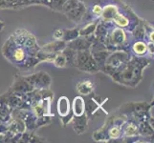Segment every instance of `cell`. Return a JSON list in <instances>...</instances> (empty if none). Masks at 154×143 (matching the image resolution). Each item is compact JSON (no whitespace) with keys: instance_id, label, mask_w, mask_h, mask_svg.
I'll use <instances>...</instances> for the list:
<instances>
[{"instance_id":"33","label":"cell","mask_w":154,"mask_h":143,"mask_svg":"<svg viewBox=\"0 0 154 143\" xmlns=\"http://www.w3.org/2000/svg\"><path fill=\"white\" fill-rule=\"evenodd\" d=\"M43 0H34V3L35 4H42Z\"/></svg>"},{"instance_id":"32","label":"cell","mask_w":154,"mask_h":143,"mask_svg":"<svg viewBox=\"0 0 154 143\" xmlns=\"http://www.w3.org/2000/svg\"><path fill=\"white\" fill-rule=\"evenodd\" d=\"M5 27V24L2 22V21H0V31H2Z\"/></svg>"},{"instance_id":"20","label":"cell","mask_w":154,"mask_h":143,"mask_svg":"<svg viewBox=\"0 0 154 143\" xmlns=\"http://www.w3.org/2000/svg\"><path fill=\"white\" fill-rule=\"evenodd\" d=\"M79 2V0H66V2L63 4V6L61 8V12H63L64 13H68L69 10L76 8L78 6Z\"/></svg>"},{"instance_id":"22","label":"cell","mask_w":154,"mask_h":143,"mask_svg":"<svg viewBox=\"0 0 154 143\" xmlns=\"http://www.w3.org/2000/svg\"><path fill=\"white\" fill-rule=\"evenodd\" d=\"M139 132H141V134L143 135H151L153 134V127L149 123H147L146 121H144L140 126Z\"/></svg>"},{"instance_id":"27","label":"cell","mask_w":154,"mask_h":143,"mask_svg":"<svg viewBox=\"0 0 154 143\" xmlns=\"http://www.w3.org/2000/svg\"><path fill=\"white\" fill-rule=\"evenodd\" d=\"M65 2H66V0H53L50 8L55 10H61L63 4Z\"/></svg>"},{"instance_id":"34","label":"cell","mask_w":154,"mask_h":143,"mask_svg":"<svg viewBox=\"0 0 154 143\" xmlns=\"http://www.w3.org/2000/svg\"><path fill=\"white\" fill-rule=\"evenodd\" d=\"M79 1H87V0H79Z\"/></svg>"},{"instance_id":"17","label":"cell","mask_w":154,"mask_h":143,"mask_svg":"<svg viewBox=\"0 0 154 143\" xmlns=\"http://www.w3.org/2000/svg\"><path fill=\"white\" fill-rule=\"evenodd\" d=\"M96 27H97V22L89 23L84 28L79 30V34L81 36H86L89 34H92L95 31V30H96Z\"/></svg>"},{"instance_id":"3","label":"cell","mask_w":154,"mask_h":143,"mask_svg":"<svg viewBox=\"0 0 154 143\" xmlns=\"http://www.w3.org/2000/svg\"><path fill=\"white\" fill-rule=\"evenodd\" d=\"M85 12H86L85 6H84L82 2L79 1L76 8H74L73 10H69V12L66 13L65 14H66L68 19L74 21V22H79V21L83 19Z\"/></svg>"},{"instance_id":"9","label":"cell","mask_w":154,"mask_h":143,"mask_svg":"<svg viewBox=\"0 0 154 143\" xmlns=\"http://www.w3.org/2000/svg\"><path fill=\"white\" fill-rule=\"evenodd\" d=\"M94 89H95L94 83L90 80H83V81H81L77 84L78 92L83 95L91 94V93L94 91Z\"/></svg>"},{"instance_id":"5","label":"cell","mask_w":154,"mask_h":143,"mask_svg":"<svg viewBox=\"0 0 154 143\" xmlns=\"http://www.w3.org/2000/svg\"><path fill=\"white\" fill-rule=\"evenodd\" d=\"M67 43L63 40H57L54 42L45 45L44 47H42L39 51L43 52H49V54H57V52H62V50L66 47Z\"/></svg>"},{"instance_id":"11","label":"cell","mask_w":154,"mask_h":143,"mask_svg":"<svg viewBox=\"0 0 154 143\" xmlns=\"http://www.w3.org/2000/svg\"><path fill=\"white\" fill-rule=\"evenodd\" d=\"M79 70L87 73H97L100 69L96 60L94 59V57L92 55H90L86 59V61L82 64V66L79 68Z\"/></svg>"},{"instance_id":"8","label":"cell","mask_w":154,"mask_h":143,"mask_svg":"<svg viewBox=\"0 0 154 143\" xmlns=\"http://www.w3.org/2000/svg\"><path fill=\"white\" fill-rule=\"evenodd\" d=\"M72 110L75 116L85 114V103H84V99L82 97H77L74 98Z\"/></svg>"},{"instance_id":"14","label":"cell","mask_w":154,"mask_h":143,"mask_svg":"<svg viewBox=\"0 0 154 143\" xmlns=\"http://www.w3.org/2000/svg\"><path fill=\"white\" fill-rule=\"evenodd\" d=\"M93 57H94V59L96 60L97 64L99 66V69H102L104 66L106 58L108 57V52H106V51L99 50L97 52H93Z\"/></svg>"},{"instance_id":"12","label":"cell","mask_w":154,"mask_h":143,"mask_svg":"<svg viewBox=\"0 0 154 143\" xmlns=\"http://www.w3.org/2000/svg\"><path fill=\"white\" fill-rule=\"evenodd\" d=\"M119 13V10L117 8V6H114V5H107L105 6L103 10H102V17L104 20H110L113 19L117 14Z\"/></svg>"},{"instance_id":"6","label":"cell","mask_w":154,"mask_h":143,"mask_svg":"<svg viewBox=\"0 0 154 143\" xmlns=\"http://www.w3.org/2000/svg\"><path fill=\"white\" fill-rule=\"evenodd\" d=\"M70 43L67 44L66 46L71 48V49L75 50V51H85L89 50V48L91 47V43L84 37L83 38H75L72 41H69Z\"/></svg>"},{"instance_id":"21","label":"cell","mask_w":154,"mask_h":143,"mask_svg":"<svg viewBox=\"0 0 154 143\" xmlns=\"http://www.w3.org/2000/svg\"><path fill=\"white\" fill-rule=\"evenodd\" d=\"M113 20L117 25L120 26V27H127L129 24V20L127 19L125 16H124V15L119 14V13L113 18Z\"/></svg>"},{"instance_id":"16","label":"cell","mask_w":154,"mask_h":143,"mask_svg":"<svg viewBox=\"0 0 154 143\" xmlns=\"http://www.w3.org/2000/svg\"><path fill=\"white\" fill-rule=\"evenodd\" d=\"M132 50L138 55H145L147 52V45L143 41H137L136 43H134Z\"/></svg>"},{"instance_id":"18","label":"cell","mask_w":154,"mask_h":143,"mask_svg":"<svg viewBox=\"0 0 154 143\" xmlns=\"http://www.w3.org/2000/svg\"><path fill=\"white\" fill-rule=\"evenodd\" d=\"M125 135L127 136H134L139 133V129L134 123H127L125 127Z\"/></svg>"},{"instance_id":"28","label":"cell","mask_w":154,"mask_h":143,"mask_svg":"<svg viewBox=\"0 0 154 143\" xmlns=\"http://www.w3.org/2000/svg\"><path fill=\"white\" fill-rule=\"evenodd\" d=\"M102 10H103V8L100 7V5H94L92 8V13L93 14L96 15V16H99V15L102 14Z\"/></svg>"},{"instance_id":"4","label":"cell","mask_w":154,"mask_h":143,"mask_svg":"<svg viewBox=\"0 0 154 143\" xmlns=\"http://www.w3.org/2000/svg\"><path fill=\"white\" fill-rule=\"evenodd\" d=\"M87 120L88 118L85 114L73 118V127L78 135H81L87 130Z\"/></svg>"},{"instance_id":"26","label":"cell","mask_w":154,"mask_h":143,"mask_svg":"<svg viewBox=\"0 0 154 143\" xmlns=\"http://www.w3.org/2000/svg\"><path fill=\"white\" fill-rule=\"evenodd\" d=\"M108 136L110 139H118V137H120L121 136V129L119 128V126H113V127H111V128L109 129L108 131Z\"/></svg>"},{"instance_id":"2","label":"cell","mask_w":154,"mask_h":143,"mask_svg":"<svg viewBox=\"0 0 154 143\" xmlns=\"http://www.w3.org/2000/svg\"><path fill=\"white\" fill-rule=\"evenodd\" d=\"M33 90L34 88L25 80L24 77H19V78H15L14 86L11 89V92H13V94L20 95L23 94H27L31 91H33Z\"/></svg>"},{"instance_id":"29","label":"cell","mask_w":154,"mask_h":143,"mask_svg":"<svg viewBox=\"0 0 154 143\" xmlns=\"http://www.w3.org/2000/svg\"><path fill=\"white\" fill-rule=\"evenodd\" d=\"M62 35H63V30H57L54 31V38L57 40H61L62 39Z\"/></svg>"},{"instance_id":"13","label":"cell","mask_w":154,"mask_h":143,"mask_svg":"<svg viewBox=\"0 0 154 143\" xmlns=\"http://www.w3.org/2000/svg\"><path fill=\"white\" fill-rule=\"evenodd\" d=\"M125 40V34L122 29H115L112 35H111L110 42L114 45L122 44Z\"/></svg>"},{"instance_id":"7","label":"cell","mask_w":154,"mask_h":143,"mask_svg":"<svg viewBox=\"0 0 154 143\" xmlns=\"http://www.w3.org/2000/svg\"><path fill=\"white\" fill-rule=\"evenodd\" d=\"M26 129V126L24 121L22 120V118H17L13 120V122L10 124L9 126V133L11 134H14V135H17V134H22L23 132Z\"/></svg>"},{"instance_id":"25","label":"cell","mask_w":154,"mask_h":143,"mask_svg":"<svg viewBox=\"0 0 154 143\" xmlns=\"http://www.w3.org/2000/svg\"><path fill=\"white\" fill-rule=\"evenodd\" d=\"M95 31H97L96 35L99 38H100V37L105 38L106 35H107V30H106V27L104 24H99L96 27V30Z\"/></svg>"},{"instance_id":"15","label":"cell","mask_w":154,"mask_h":143,"mask_svg":"<svg viewBox=\"0 0 154 143\" xmlns=\"http://www.w3.org/2000/svg\"><path fill=\"white\" fill-rule=\"evenodd\" d=\"M79 35V30L78 29H72V30H63V35H62V39L65 42L72 41L75 38H77Z\"/></svg>"},{"instance_id":"24","label":"cell","mask_w":154,"mask_h":143,"mask_svg":"<svg viewBox=\"0 0 154 143\" xmlns=\"http://www.w3.org/2000/svg\"><path fill=\"white\" fill-rule=\"evenodd\" d=\"M13 56H14L15 61H22L26 57V52H25L24 49H22V48H17V50L14 51Z\"/></svg>"},{"instance_id":"10","label":"cell","mask_w":154,"mask_h":143,"mask_svg":"<svg viewBox=\"0 0 154 143\" xmlns=\"http://www.w3.org/2000/svg\"><path fill=\"white\" fill-rule=\"evenodd\" d=\"M57 112L60 116H65L70 113V103L66 97H60L57 101Z\"/></svg>"},{"instance_id":"31","label":"cell","mask_w":154,"mask_h":143,"mask_svg":"<svg viewBox=\"0 0 154 143\" xmlns=\"http://www.w3.org/2000/svg\"><path fill=\"white\" fill-rule=\"evenodd\" d=\"M0 9H6V6H5L4 0H0Z\"/></svg>"},{"instance_id":"30","label":"cell","mask_w":154,"mask_h":143,"mask_svg":"<svg viewBox=\"0 0 154 143\" xmlns=\"http://www.w3.org/2000/svg\"><path fill=\"white\" fill-rule=\"evenodd\" d=\"M147 50H149L150 54H152V55H153V43H152V42H150L149 45L147 46Z\"/></svg>"},{"instance_id":"1","label":"cell","mask_w":154,"mask_h":143,"mask_svg":"<svg viewBox=\"0 0 154 143\" xmlns=\"http://www.w3.org/2000/svg\"><path fill=\"white\" fill-rule=\"evenodd\" d=\"M25 80L27 81L33 88L38 89H47L51 85V77L47 73L39 72L34 75L25 76Z\"/></svg>"},{"instance_id":"23","label":"cell","mask_w":154,"mask_h":143,"mask_svg":"<svg viewBox=\"0 0 154 143\" xmlns=\"http://www.w3.org/2000/svg\"><path fill=\"white\" fill-rule=\"evenodd\" d=\"M145 33H146V30L144 29V26H143L142 23H140L139 25L136 26L135 30L133 31V35L136 38L143 39L145 37Z\"/></svg>"},{"instance_id":"19","label":"cell","mask_w":154,"mask_h":143,"mask_svg":"<svg viewBox=\"0 0 154 143\" xmlns=\"http://www.w3.org/2000/svg\"><path fill=\"white\" fill-rule=\"evenodd\" d=\"M53 63H54V65L58 67V68H63L66 66V58L64 56V55L62 54V52H57L56 55L54 60H53Z\"/></svg>"}]
</instances>
